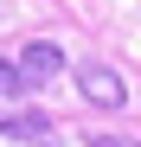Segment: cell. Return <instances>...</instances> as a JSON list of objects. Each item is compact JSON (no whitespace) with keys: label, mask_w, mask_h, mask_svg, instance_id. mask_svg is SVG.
Segmentation results:
<instances>
[{"label":"cell","mask_w":141,"mask_h":147,"mask_svg":"<svg viewBox=\"0 0 141 147\" xmlns=\"http://www.w3.org/2000/svg\"><path fill=\"white\" fill-rule=\"evenodd\" d=\"M77 90H83V102H96V109H122V77L115 70H103V64H83L77 70Z\"/></svg>","instance_id":"obj_1"},{"label":"cell","mask_w":141,"mask_h":147,"mask_svg":"<svg viewBox=\"0 0 141 147\" xmlns=\"http://www.w3.org/2000/svg\"><path fill=\"white\" fill-rule=\"evenodd\" d=\"M0 134H7V141H32V147H52V141H58V128H52L39 109H13V115H0Z\"/></svg>","instance_id":"obj_2"},{"label":"cell","mask_w":141,"mask_h":147,"mask_svg":"<svg viewBox=\"0 0 141 147\" xmlns=\"http://www.w3.org/2000/svg\"><path fill=\"white\" fill-rule=\"evenodd\" d=\"M58 70H64V51H58V45H45V38H39V45H26V51H19V77H26L32 90H39V83H52Z\"/></svg>","instance_id":"obj_3"},{"label":"cell","mask_w":141,"mask_h":147,"mask_svg":"<svg viewBox=\"0 0 141 147\" xmlns=\"http://www.w3.org/2000/svg\"><path fill=\"white\" fill-rule=\"evenodd\" d=\"M0 96H32V83L19 77V64H13V58H0Z\"/></svg>","instance_id":"obj_4"},{"label":"cell","mask_w":141,"mask_h":147,"mask_svg":"<svg viewBox=\"0 0 141 147\" xmlns=\"http://www.w3.org/2000/svg\"><path fill=\"white\" fill-rule=\"evenodd\" d=\"M90 147H141V141H122V134H90Z\"/></svg>","instance_id":"obj_5"}]
</instances>
